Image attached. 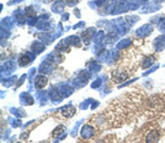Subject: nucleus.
I'll list each match as a JSON object with an SVG mask.
<instances>
[{"label": "nucleus", "mask_w": 165, "mask_h": 143, "mask_svg": "<svg viewBox=\"0 0 165 143\" xmlns=\"http://www.w3.org/2000/svg\"><path fill=\"white\" fill-rule=\"evenodd\" d=\"M47 84V78L45 76H38L35 79V86L38 88H43L45 87Z\"/></svg>", "instance_id": "obj_1"}]
</instances>
